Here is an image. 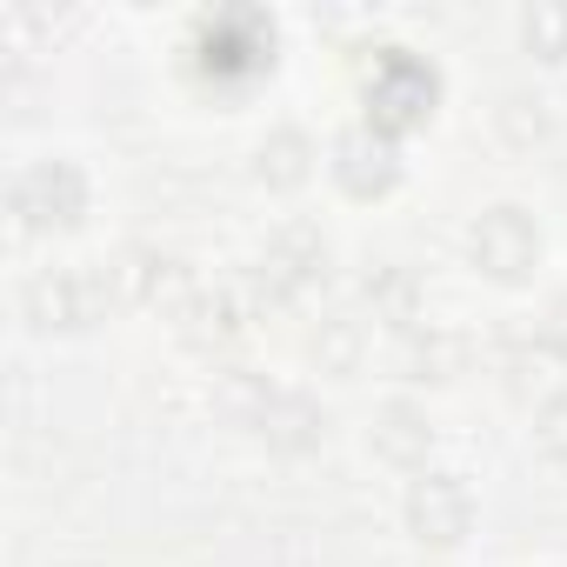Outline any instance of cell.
I'll return each mask as SVG.
<instances>
[{
	"mask_svg": "<svg viewBox=\"0 0 567 567\" xmlns=\"http://www.w3.org/2000/svg\"><path fill=\"white\" fill-rule=\"evenodd\" d=\"M368 107H374V127L394 134V127H414L427 107H434V68L414 61V54H388L368 81Z\"/></svg>",
	"mask_w": 567,
	"mask_h": 567,
	"instance_id": "obj_1",
	"label": "cell"
},
{
	"mask_svg": "<svg viewBox=\"0 0 567 567\" xmlns=\"http://www.w3.org/2000/svg\"><path fill=\"white\" fill-rule=\"evenodd\" d=\"M81 207H87V181L74 161H41L14 181V214L28 227H68L81 220Z\"/></svg>",
	"mask_w": 567,
	"mask_h": 567,
	"instance_id": "obj_2",
	"label": "cell"
},
{
	"mask_svg": "<svg viewBox=\"0 0 567 567\" xmlns=\"http://www.w3.org/2000/svg\"><path fill=\"white\" fill-rule=\"evenodd\" d=\"M467 254H474V267H487L494 280H520V274L540 260V234H534V220H527L520 207H494V214L474 220Z\"/></svg>",
	"mask_w": 567,
	"mask_h": 567,
	"instance_id": "obj_3",
	"label": "cell"
},
{
	"mask_svg": "<svg viewBox=\"0 0 567 567\" xmlns=\"http://www.w3.org/2000/svg\"><path fill=\"white\" fill-rule=\"evenodd\" d=\"M101 301H107V288L87 267H54V274L28 280V315L41 328H81V321L101 315Z\"/></svg>",
	"mask_w": 567,
	"mask_h": 567,
	"instance_id": "obj_4",
	"label": "cell"
},
{
	"mask_svg": "<svg viewBox=\"0 0 567 567\" xmlns=\"http://www.w3.org/2000/svg\"><path fill=\"white\" fill-rule=\"evenodd\" d=\"M394 174H401V161H394V141L368 121V127H354V134H341V147H334V181L348 187V194H388L394 187Z\"/></svg>",
	"mask_w": 567,
	"mask_h": 567,
	"instance_id": "obj_5",
	"label": "cell"
},
{
	"mask_svg": "<svg viewBox=\"0 0 567 567\" xmlns=\"http://www.w3.org/2000/svg\"><path fill=\"white\" fill-rule=\"evenodd\" d=\"M467 514H474V501H467V487L454 481V474H427V481H414V494H408V527L421 534V540H461L467 534Z\"/></svg>",
	"mask_w": 567,
	"mask_h": 567,
	"instance_id": "obj_6",
	"label": "cell"
},
{
	"mask_svg": "<svg viewBox=\"0 0 567 567\" xmlns=\"http://www.w3.org/2000/svg\"><path fill=\"white\" fill-rule=\"evenodd\" d=\"M200 48H207V68H220V74H254V68H267L274 34L260 28V14H220V21L200 34Z\"/></svg>",
	"mask_w": 567,
	"mask_h": 567,
	"instance_id": "obj_7",
	"label": "cell"
},
{
	"mask_svg": "<svg viewBox=\"0 0 567 567\" xmlns=\"http://www.w3.org/2000/svg\"><path fill=\"white\" fill-rule=\"evenodd\" d=\"M260 181H274V187H301V181H308V141H301L295 127H280V134L260 147Z\"/></svg>",
	"mask_w": 567,
	"mask_h": 567,
	"instance_id": "obj_8",
	"label": "cell"
},
{
	"mask_svg": "<svg viewBox=\"0 0 567 567\" xmlns=\"http://www.w3.org/2000/svg\"><path fill=\"white\" fill-rule=\"evenodd\" d=\"M374 441H381V454L408 461L414 447H427V427L414 421V408H388V414H381V434H374Z\"/></svg>",
	"mask_w": 567,
	"mask_h": 567,
	"instance_id": "obj_9",
	"label": "cell"
},
{
	"mask_svg": "<svg viewBox=\"0 0 567 567\" xmlns=\"http://www.w3.org/2000/svg\"><path fill=\"white\" fill-rule=\"evenodd\" d=\"M520 34H527L534 54H567V8H534L520 21Z\"/></svg>",
	"mask_w": 567,
	"mask_h": 567,
	"instance_id": "obj_10",
	"label": "cell"
},
{
	"mask_svg": "<svg viewBox=\"0 0 567 567\" xmlns=\"http://www.w3.org/2000/svg\"><path fill=\"white\" fill-rule=\"evenodd\" d=\"M534 441H540V454L567 461V394H560V401H547V408L534 414Z\"/></svg>",
	"mask_w": 567,
	"mask_h": 567,
	"instance_id": "obj_11",
	"label": "cell"
}]
</instances>
